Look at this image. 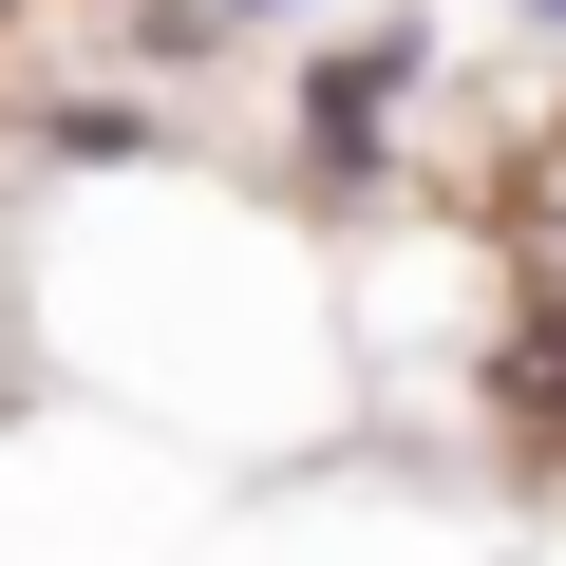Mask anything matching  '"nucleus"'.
I'll list each match as a JSON object with an SVG mask.
<instances>
[{
    "instance_id": "nucleus-2",
    "label": "nucleus",
    "mask_w": 566,
    "mask_h": 566,
    "mask_svg": "<svg viewBox=\"0 0 566 566\" xmlns=\"http://www.w3.org/2000/svg\"><path fill=\"white\" fill-rule=\"evenodd\" d=\"M510 20H528V39H566V0H510Z\"/></svg>"
},
{
    "instance_id": "nucleus-1",
    "label": "nucleus",
    "mask_w": 566,
    "mask_h": 566,
    "mask_svg": "<svg viewBox=\"0 0 566 566\" xmlns=\"http://www.w3.org/2000/svg\"><path fill=\"white\" fill-rule=\"evenodd\" d=\"M170 20H283V0H170Z\"/></svg>"
}]
</instances>
